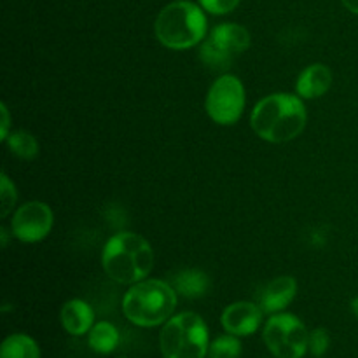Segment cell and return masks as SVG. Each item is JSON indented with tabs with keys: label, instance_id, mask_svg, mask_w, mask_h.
<instances>
[{
	"label": "cell",
	"instance_id": "obj_1",
	"mask_svg": "<svg viewBox=\"0 0 358 358\" xmlns=\"http://www.w3.org/2000/svg\"><path fill=\"white\" fill-rule=\"evenodd\" d=\"M308 122V112L299 96L275 93L262 98L254 107L250 126L259 138L271 143H285L299 136Z\"/></svg>",
	"mask_w": 358,
	"mask_h": 358
},
{
	"label": "cell",
	"instance_id": "obj_2",
	"mask_svg": "<svg viewBox=\"0 0 358 358\" xmlns=\"http://www.w3.org/2000/svg\"><path fill=\"white\" fill-rule=\"evenodd\" d=\"M101 264L108 278L122 285H135L150 275L154 268V250L145 238L124 231L105 243Z\"/></svg>",
	"mask_w": 358,
	"mask_h": 358
},
{
	"label": "cell",
	"instance_id": "obj_3",
	"mask_svg": "<svg viewBox=\"0 0 358 358\" xmlns=\"http://www.w3.org/2000/svg\"><path fill=\"white\" fill-rule=\"evenodd\" d=\"M177 308V294L163 280H142L122 299V313L138 327L166 324Z\"/></svg>",
	"mask_w": 358,
	"mask_h": 358
},
{
	"label": "cell",
	"instance_id": "obj_4",
	"mask_svg": "<svg viewBox=\"0 0 358 358\" xmlns=\"http://www.w3.org/2000/svg\"><path fill=\"white\" fill-rule=\"evenodd\" d=\"M154 31L164 48L175 51L191 49L205 38L206 16L194 2L175 0L157 14Z\"/></svg>",
	"mask_w": 358,
	"mask_h": 358
},
{
	"label": "cell",
	"instance_id": "obj_5",
	"mask_svg": "<svg viewBox=\"0 0 358 358\" xmlns=\"http://www.w3.org/2000/svg\"><path fill=\"white\" fill-rule=\"evenodd\" d=\"M164 358H205L208 355V327L199 315L185 311L164 324L159 334Z\"/></svg>",
	"mask_w": 358,
	"mask_h": 358
},
{
	"label": "cell",
	"instance_id": "obj_6",
	"mask_svg": "<svg viewBox=\"0 0 358 358\" xmlns=\"http://www.w3.org/2000/svg\"><path fill=\"white\" fill-rule=\"evenodd\" d=\"M252 44L250 34L238 23H222L212 28L208 38L199 49V58L210 70H226L236 56L247 51Z\"/></svg>",
	"mask_w": 358,
	"mask_h": 358
},
{
	"label": "cell",
	"instance_id": "obj_7",
	"mask_svg": "<svg viewBox=\"0 0 358 358\" xmlns=\"http://www.w3.org/2000/svg\"><path fill=\"white\" fill-rule=\"evenodd\" d=\"M262 339L276 358H303L308 352L306 327L290 313H276L266 322Z\"/></svg>",
	"mask_w": 358,
	"mask_h": 358
},
{
	"label": "cell",
	"instance_id": "obj_8",
	"mask_svg": "<svg viewBox=\"0 0 358 358\" xmlns=\"http://www.w3.org/2000/svg\"><path fill=\"white\" fill-rule=\"evenodd\" d=\"M206 114L220 126H231L238 122L245 108V87L234 76H220L210 86L205 100Z\"/></svg>",
	"mask_w": 358,
	"mask_h": 358
},
{
	"label": "cell",
	"instance_id": "obj_9",
	"mask_svg": "<svg viewBox=\"0 0 358 358\" xmlns=\"http://www.w3.org/2000/svg\"><path fill=\"white\" fill-rule=\"evenodd\" d=\"M55 215L49 205L42 201H30L21 205L10 220V233L23 243L42 241L52 229Z\"/></svg>",
	"mask_w": 358,
	"mask_h": 358
},
{
	"label": "cell",
	"instance_id": "obj_10",
	"mask_svg": "<svg viewBox=\"0 0 358 358\" xmlns=\"http://www.w3.org/2000/svg\"><path fill=\"white\" fill-rule=\"evenodd\" d=\"M262 313L264 311L257 304L240 301V303L229 304L224 310L222 317H220V324H222L224 331L227 334L245 338V336H250L259 331L262 324Z\"/></svg>",
	"mask_w": 358,
	"mask_h": 358
},
{
	"label": "cell",
	"instance_id": "obj_11",
	"mask_svg": "<svg viewBox=\"0 0 358 358\" xmlns=\"http://www.w3.org/2000/svg\"><path fill=\"white\" fill-rule=\"evenodd\" d=\"M297 294V282L292 276H278L262 289L259 306L264 313L276 315L285 310Z\"/></svg>",
	"mask_w": 358,
	"mask_h": 358
},
{
	"label": "cell",
	"instance_id": "obj_12",
	"mask_svg": "<svg viewBox=\"0 0 358 358\" xmlns=\"http://www.w3.org/2000/svg\"><path fill=\"white\" fill-rule=\"evenodd\" d=\"M332 86V72L327 65L322 63H315L304 69L301 72L299 79H297L296 90L301 98H308V100H315L320 98L331 90Z\"/></svg>",
	"mask_w": 358,
	"mask_h": 358
},
{
	"label": "cell",
	"instance_id": "obj_13",
	"mask_svg": "<svg viewBox=\"0 0 358 358\" xmlns=\"http://www.w3.org/2000/svg\"><path fill=\"white\" fill-rule=\"evenodd\" d=\"M62 325L70 336H84L94 325V313L83 299L66 301L62 308Z\"/></svg>",
	"mask_w": 358,
	"mask_h": 358
},
{
	"label": "cell",
	"instance_id": "obj_14",
	"mask_svg": "<svg viewBox=\"0 0 358 358\" xmlns=\"http://www.w3.org/2000/svg\"><path fill=\"white\" fill-rule=\"evenodd\" d=\"M87 334H90L87 336V345L93 352L100 353V355H108V353L114 352L119 345V339H121L119 331L110 322H98L91 327Z\"/></svg>",
	"mask_w": 358,
	"mask_h": 358
},
{
	"label": "cell",
	"instance_id": "obj_15",
	"mask_svg": "<svg viewBox=\"0 0 358 358\" xmlns=\"http://www.w3.org/2000/svg\"><path fill=\"white\" fill-rule=\"evenodd\" d=\"M210 287L208 276L199 269H185L173 278V289L189 299L205 296Z\"/></svg>",
	"mask_w": 358,
	"mask_h": 358
},
{
	"label": "cell",
	"instance_id": "obj_16",
	"mask_svg": "<svg viewBox=\"0 0 358 358\" xmlns=\"http://www.w3.org/2000/svg\"><path fill=\"white\" fill-rule=\"evenodd\" d=\"M0 358H41V350L30 336L13 334L3 339Z\"/></svg>",
	"mask_w": 358,
	"mask_h": 358
},
{
	"label": "cell",
	"instance_id": "obj_17",
	"mask_svg": "<svg viewBox=\"0 0 358 358\" xmlns=\"http://www.w3.org/2000/svg\"><path fill=\"white\" fill-rule=\"evenodd\" d=\"M7 147H9L10 152L14 156H17L20 159L30 161L34 157H37L38 154V142L31 133L24 131V129H16V131H10L7 136Z\"/></svg>",
	"mask_w": 358,
	"mask_h": 358
},
{
	"label": "cell",
	"instance_id": "obj_18",
	"mask_svg": "<svg viewBox=\"0 0 358 358\" xmlns=\"http://www.w3.org/2000/svg\"><path fill=\"white\" fill-rule=\"evenodd\" d=\"M210 358H240L241 343L238 336L227 334L213 339L208 348Z\"/></svg>",
	"mask_w": 358,
	"mask_h": 358
},
{
	"label": "cell",
	"instance_id": "obj_19",
	"mask_svg": "<svg viewBox=\"0 0 358 358\" xmlns=\"http://www.w3.org/2000/svg\"><path fill=\"white\" fill-rule=\"evenodd\" d=\"M0 198H2V212H0V217L6 219L14 210V205H16L17 199L16 187H14V184L6 173H2V177H0Z\"/></svg>",
	"mask_w": 358,
	"mask_h": 358
},
{
	"label": "cell",
	"instance_id": "obj_20",
	"mask_svg": "<svg viewBox=\"0 0 358 358\" xmlns=\"http://www.w3.org/2000/svg\"><path fill=\"white\" fill-rule=\"evenodd\" d=\"M329 345H331V338L325 329H315L310 332V339H308V350L315 358H322L327 353Z\"/></svg>",
	"mask_w": 358,
	"mask_h": 358
},
{
	"label": "cell",
	"instance_id": "obj_21",
	"mask_svg": "<svg viewBox=\"0 0 358 358\" xmlns=\"http://www.w3.org/2000/svg\"><path fill=\"white\" fill-rule=\"evenodd\" d=\"M241 0H199L201 7L210 14H227L238 7Z\"/></svg>",
	"mask_w": 358,
	"mask_h": 358
},
{
	"label": "cell",
	"instance_id": "obj_22",
	"mask_svg": "<svg viewBox=\"0 0 358 358\" xmlns=\"http://www.w3.org/2000/svg\"><path fill=\"white\" fill-rule=\"evenodd\" d=\"M0 114H2V128H0V138L7 140L10 133V115L9 108H7L6 103L0 105Z\"/></svg>",
	"mask_w": 358,
	"mask_h": 358
},
{
	"label": "cell",
	"instance_id": "obj_23",
	"mask_svg": "<svg viewBox=\"0 0 358 358\" xmlns=\"http://www.w3.org/2000/svg\"><path fill=\"white\" fill-rule=\"evenodd\" d=\"M345 3V7L348 10H352L353 14H358V0H341Z\"/></svg>",
	"mask_w": 358,
	"mask_h": 358
},
{
	"label": "cell",
	"instance_id": "obj_24",
	"mask_svg": "<svg viewBox=\"0 0 358 358\" xmlns=\"http://www.w3.org/2000/svg\"><path fill=\"white\" fill-rule=\"evenodd\" d=\"M352 311H353V315L358 318V297H355V299L352 301Z\"/></svg>",
	"mask_w": 358,
	"mask_h": 358
},
{
	"label": "cell",
	"instance_id": "obj_25",
	"mask_svg": "<svg viewBox=\"0 0 358 358\" xmlns=\"http://www.w3.org/2000/svg\"><path fill=\"white\" fill-rule=\"evenodd\" d=\"M6 245H7V231L2 227V247H6Z\"/></svg>",
	"mask_w": 358,
	"mask_h": 358
},
{
	"label": "cell",
	"instance_id": "obj_26",
	"mask_svg": "<svg viewBox=\"0 0 358 358\" xmlns=\"http://www.w3.org/2000/svg\"><path fill=\"white\" fill-rule=\"evenodd\" d=\"M121 358H124V357H121Z\"/></svg>",
	"mask_w": 358,
	"mask_h": 358
}]
</instances>
